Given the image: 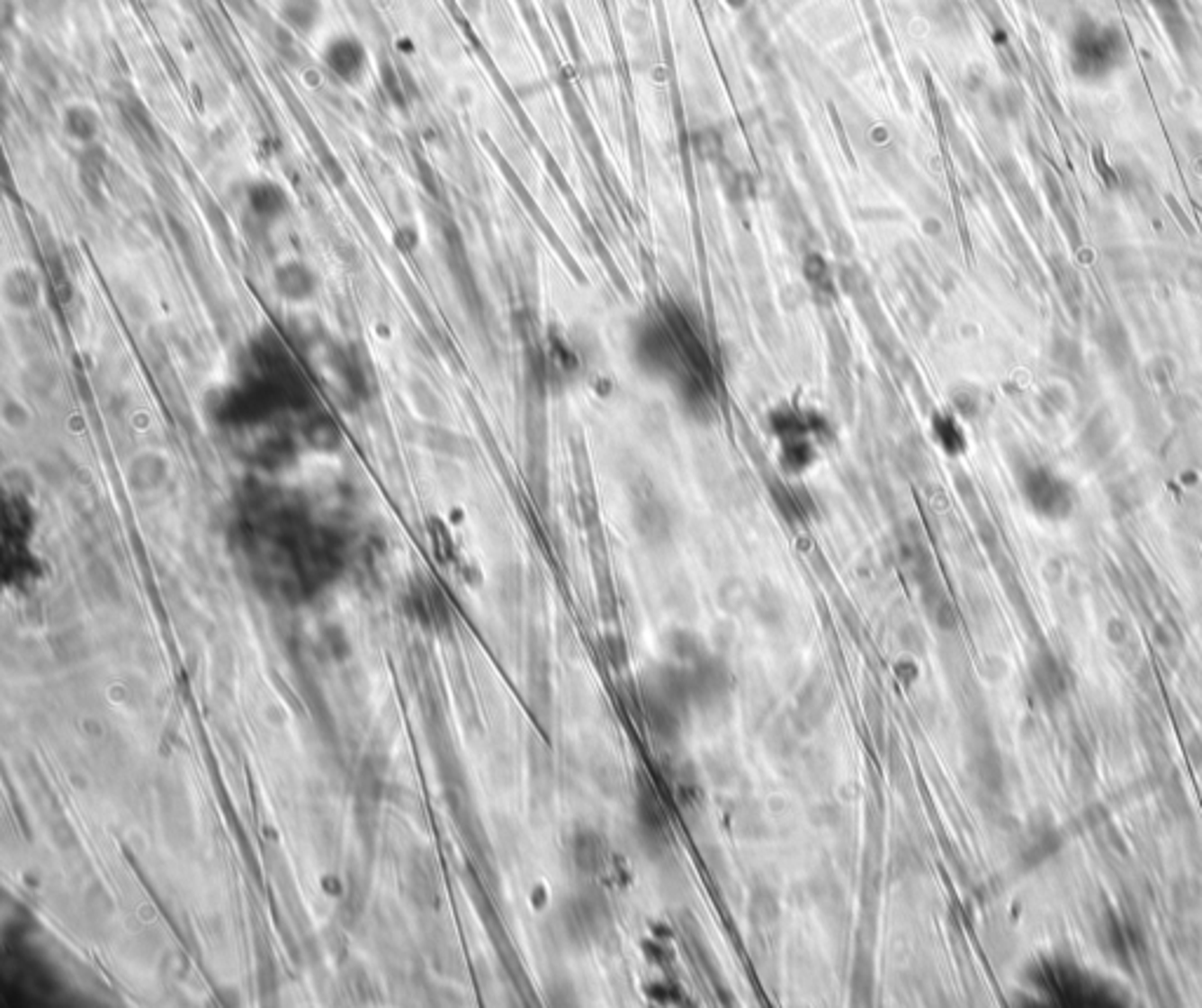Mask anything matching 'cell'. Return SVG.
I'll return each mask as SVG.
<instances>
[{
	"instance_id": "cell-14",
	"label": "cell",
	"mask_w": 1202,
	"mask_h": 1008,
	"mask_svg": "<svg viewBox=\"0 0 1202 1008\" xmlns=\"http://www.w3.org/2000/svg\"><path fill=\"white\" fill-rule=\"evenodd\" d=\"M306 440L315 449H336L341 445V430L331 418H313L308 423Z\"/></svg>"
},
{
	"instance_id": "cell-10",
	"label": "cell",
	"mask_w": 1202,
	"mask_h": 1008,
	"mask_svg": "<svg viewBox=\"0 0 1202 1008\" xmlns=\"http://www.w3.org/2000/svg\"><path fill=\"white\" fill-rule=\"evenodd\" d=\"M634 526H637V532L646 541L662 544L665 538H669V532H672V519H669L668 508L662 506L658 499H643L634 508Z\"/></svg>"
},
{
	"instance_id": "cell-3",
	"label": "cell",
	"mask_w": 1202,
	"mask_h": 1008,
	"mask_svg": "<svg viewBox=\"0 0 1202 1008\" xmlns=\"http://www.w3.org/2000/svg\"><path fill=\"white\" fill-rule=\"evenodd\" d=\"M318 61L327 78L348 90L362 87L372 73V50L367 40L348 29L325 36L318 50Z\"/></svg>"
},
{
	"instance_id": "cell-8",
	"label": "cell",
	"mask_w": 1202,
	"mask_h": 1008,
	"mask_svg": "<svg viewBox=\"0 0 1202 1008\" xmlns=\"http://www.w3.org/2000/svg\"><path fill=\"white\" fill-rule=\"evenodd\" d=\"M273 283H275V290L280 292V296H284L289 302L310 299L315 290H318V275H315V271L308 266L306 261L300 259H287L283 264H277Z\"/></svg>"
},
{
	"instance_id": "cell-1",
	"label": "cell",
	"mask_w": 1202,
	"mask_h": 1008,
	"mask_svg": "<svg viewBox=\"0 0 1202 1008\" xmlns=\"http://www.w3.org/2000/svg\"><path fill=\"white\" fill-rule=\"evenodd\" d=\"M1127 59V42L1116 26L1085 19L1073 29L1069 40L1071 73L1082 83H1101L1111 78Z\"/></svg>"
},
{
	"instance_id": "cell-9",
	"label": "cell",
	"mask_w": 1202,
	"mask_h": 1008,
	"mask_svg": "<svg viewBox=\"0 0 1202 1008\" xmlns=\"http://www.w3.org/2000/svg\"><path fill=\"white\" fill-rule=\"evenodd\" d=\"M571 856L578 872H583L588 877H597L608 865V846L595 830H583V832H578L573 837Z\"/></svg>"
},
{
	"instance_id": "cell-12",
	"label": "cell",
	"mask_w": 1202,
	"mask_h": 1008,
	"mask_svg": "<svg viewBox=\"0 0 1202 1008\" xmlns=\"http://www.w3.org/2000/svg\"><path fill=\"white\" fill-rule=\"evenodd\" d=\"M803 273H806V280L812 287V292H815V296H820V299H831L834 296V275H831L827 261L820 254H808V259L803 261Z\"/></svg>"
},
{
	"instance_id": "cell-7",
	"label": "cell",
	"mask_w": 1202,
	"mask_h": 1008,
	"mask_svg": "<svg viewBox=\"0 0 1202 1008\" xmlns=\"http://www.w3.org/2000/svg\"><path fill=\"white\" fill-rule=\"evenodd\" d=\"M245 205L254 219L261 224H277L287 217L289 194L287 188L275 179H254L245 188Z\"/></svg>"
},
{
	"instance_id": "cell-13",
	"label": "cell",
	"mask_w": 1202,
	"mask_h": 1008,
	"mask_svg": "<svg viewBox=\"0 0 1202 1008\" xmlns=\"http://www.w3.org/2000/svg\"><path fill=\"white\" fill-rule=\"evenodd\" d=\"M932 435H935V442L946 454H961L965 449V435H963L956 418L937 414V417L932 418Z\"/></svg>"
},
{
	"instance_id": "cell-2",
	"label": "cell",
	"mask_w": 1202,
	"mask_h": 1008,
	"mask_svg": "<svg viewBox=\"0 0 1202 1008\" xmlns=\"http://www.w3.org/2000/svg\"><path fill=\"white\" fill-rule=\"evenodd\" d=\"M632 357H634V363H637V367L641 369L643 374L653 376V379L672 381L674 383V379L679 376V350H677L672 329H669L668 320L662 318L660 310L650 313L649 318H641L634 325V329H632Z\"/></svg>"
},
{
	"instance_id": "cell-11",
	"label": "cell",
	"mask_w": 1202,
	"mask_h": 1008,
	"mask_svg": "<svg viewBox=\"0 0 1202 1008\" xmlns=\"http://www.w3.org/2000/svg\"><path fill=\"white\" fill-rule=\"evenodd\" d=\"M777 459H780V465L789 475H799V472L808 471L818 461V440L811 437V435L780 440Z\"/></svg>"
},
{
	"instance_id": "cell-15",
	"label": "cell",
	"mask_w": 1202,
	"mask_h": 1008,
	"mask_svg": "<svg viewBox=\"0 0 1202 1008\" xmlns=\"http://www.w3.org/2000/svg\"><path fill=\"white\" fill-rule=\"evenodd\" d=\"M5 287L7 294H10V299H13L14 303H31L38 294L36 275H33L29 268H14V271L7 275Z\"/></svg>"
},
{
	"instance_id": "cell-6",
	"label": "cell",
	"mask_w": 1202,
	"mask_h": 1008,
	"mask_svg": "<svg viewBox=\"0 0 1202 1008\" xmlns=\"http://www.w3.org/2000/svg\"><path fill=\"white\" fill-rule=\"evenodd\" d=\"M59 127L73 146H94L102 137V111L87 99H71L59 113Z\"/></svg>"
},
{
	"instance_id": "cell-5",
	"label": "cell",
	"mask_w": 1202,
	"mask_h": 1008,
	"mask_svg": "<svg viewBox=\"0 0 1202 1008\" xmlns=\"http://www.w3.org/2000/svg\"><path fill=\"white\" fill-rule=\"evenodd\" d=\"M275 19L296 38H315L329 14L327 0H275Z\"/></svg>"
},
{
	"instance_id": "cell-4",
	"label": "cell",
	"mask_w": 1202,
	"mask_h": 1008,
	"mask_svg": "<svg viewBox=\"0 0 1202 1008\" xmlns=\"http://www.w3.org/2000/svg\"><path fill=\"white\" fill-rule=\"evenodd\" d=\"M1019 491L1027 506L1047 519L1069 518L1076 503L1069 480L1043 464H1031L1019 472Z\"/></svg>"
}]
</instances>
